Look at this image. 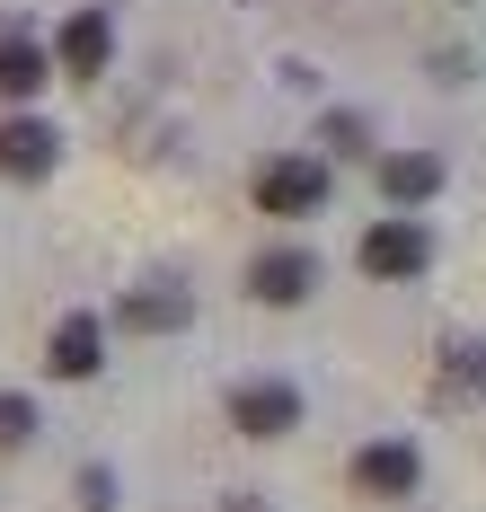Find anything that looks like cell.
I'll use <instances>...</instances> for the list:
<instances>
[{
	"label": "cell",
	"mask_w": 486,
	"mask_h": 512,
	"mask_svg": "<svg viewBox=\"0 0 486 512\" xmlns=\"http://www.w3.org/2000/svg\"><path fill=\"white\" fill-rule=\"evenodd\" d=\"M124 327H142V336H160V327H186V292H177V283H151V292H133V301H124Z\"/></svg>",
	"instance_id": "8fae6325"
},
{
	"label": "cell",
	"mask_w": 486,
	"mask_h": 512,
	"mask_svg": "<svg viewBox=\"0 0 486 512\" xmlns=\"http://www.w3.org/2000/svg\"><path fill=\"white\" fill-rule=\"evenodd\" d=\"M45 362H54V380H89V371L107 362V327H98L89 309H71V318L54 327V354Z\"/></svg>",
	"instance_id": "52a82bcc"
},
{
	"label": "cell",
	"mask_w": 486,
	"mask_h": 512,
	"mask_svg": "<svg viewBox=\"0 0 486 512\" xmlns=\"http://www.w3.org/2000/svg\"><path fill=\"white\" fill-rule=\"evenodd\" d=\"M354 256H363L372 283H416V274L433 265V230L416 221V212H389V221L363 230V248H354Z\"/></svg>",
	"instance_id": "6da1fadb"
},
{
	"label": "cell",
	"mask_w": 486,
	"mask_h": 512,
	"mask_svg": "<svg viewBox=\"0 0 486 512\" xmlns=\"http://www.w3.org/2000/svg\"><path fill=\"white\" fill-rule=\"evenodd\" d=\"M354 486H363L372 504L416 495V451H407V442H372V451H354Z\"/></svg>",
	"instance_id": "5b68a950"
},
{
	"label": "cell",
	"mask_w": 486,
	"mask_h": 512,
	"mask_svg": "<svg viewBox=\"0 0 486 512\" xmlns=\"http://www.w3.org/2000/svg\"><path fill=\"white\" fill-rule=\"evenodd\" d=\"M327 204V168L319 159H266L257 168V212L266 221H310Z\"/></svg>",
	"instance_id": "7a4b0ae2"
},
{
	"label": "cell",
	"mask_w": 486,
	"mask_h": 512,
	"mask_svg": "<svg viewBox=\"0 0 486 512\" xmlns=\"http://www.w3.org/2000/svg\"><path fill=\"white\" fill-rule=\"evenodd\" d=\"M248 292L266 309H301L310 292H319V256L310 248H266L257 265H248Z\"/></svg>",
	"instance_id": "277c9868"
},
{
	"label": "cell",
	"mask_w": 486,
	"mask_h": 512,
	"mask_svg": "<svg viewBox=\"0 0 486 512\" xmlns=\"http://www.w3.org/2000/svg\"><path fill=\"white\" fill-rule=\"evenodd\" d=\"M327 142H336V151H372V142H363V115H327Z\"/></svg>",
	"instance_id": "5bb4252c"
},
{
	"label": "cell",
	"mask_w": 486,
	"mask_h": 512,
	"mask_svg": "<svg viewBox=\"0 0 486 512\" xmlns=\"http://www.w3.org/2000/svg\"><path fill=\"white\" fill-rule=\"evenodd\" d=\"M107 53H115V27H107V9H80V18L62 27L54 62L71 71V80H98V71H107Z\"/></svg>",
	"instance_id": "8992f818"
},
{
	"label": "cell",
	"mask_w": 486,
	"mask_h": 512,
	"mask_svg": "<svg viewBox=\"0 0 486 512\" xmlns=\"http://www.w3.org/2000/svg\"><path fill=\"white\" fill-rule=\"evenodd\" d=\"M45 168H54V124L9 115L0 124V177H45Z\"/></svg>",
	"instance_id": "9c48e42d"
},
{
	"label": "cell",
	"mask_w": 486,
	"mask_h": 512,
	"mask_svg": "<svg viewBox=\"0 0 486 512\" xmlns=\"http://www.w3.org/2000/svg\"><path fill=\"white\" fill-rule=\"evenodd\" d=\"M230 424H239L248 442H274V433L301 424V389H292V380H239V389H230Z\"/></svg>",
	"instance_id": "3957f363"
},
{
	"label": "cell",
	"mask_w": 486,
	"mask_h": 512,
	"mask_svg": "<svg viewBox=\"0 0 486 512\" xmlns=\"http://www.w3.org/2000/svg\"><path fill=\"white\" fill-rule=\"evenodd\" d=\"M380 195H389L398 212L433 204V195H442V159H433V151H398V159H380Z\"/></svg>",
	"instance_id": "ba28073f"
},
{
	"label": "cell",
	"mask_w": 486,
	"mask_h": 512,
	"mask_svg": "<svg viewBox=\"0 0 486 512\" xmlns=\"http://www.w3.org/2000/svg\"><path fill=\"white\" fill-rule=\"evenodd\" d=\"M54 80V53L36 45V36H0V98L9 106H27L36 89Z\"/></svg>",
	"instance_id": "30bf717a"
},
{
	"label": "cell",
	"mask_w": 486,
	"mask_h": 512,
	"mask_svg": "<svg viewBox=\"0 0 486 512\" xmlns=\"http://www.w3.org/2000/svg\"><path fill=\"white\" fill-rule=\"evenodd\" d=\"M80 504H89V512H107V504H115V486H107V468H89V477H80Z\"/></svg>",
	"instance_id": "9a60e30c"
},
{
	"label": "cell",
	"mask_w": 486,
	"mask_h": 512,
	"mask_svg": "<svg viewBox=\"0 0 486 512\" xmlns=\"http://www.w3.org/2000/svg\"><path fill=\"white\" fill-rule=\"evenodd\" d=\"M442 389L451 398H486V345H460V362H442Z\"/></svg>",
	"instance_id": "7c38bea8"
},
{
	"label": "cell",
	"mask_w": 486,
	"mask_h": 512,
	"mask_svg": "<svg viewBox=\"0 0 486 512\" xmlns=\"http://www.w3.org/2000/svg\"><path fill=\"white\" fill-rule=\"evenodd\" d=\"M27 433H36V407H27V398L9 389V398H0V451H18Z\"/></svg>",
	"instance_id": "4fadbf2b"
}]
</instances>
